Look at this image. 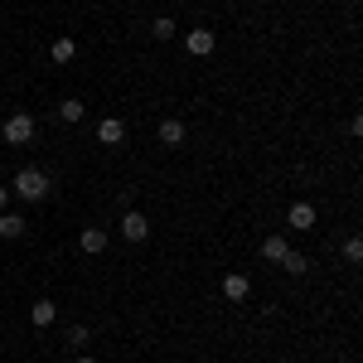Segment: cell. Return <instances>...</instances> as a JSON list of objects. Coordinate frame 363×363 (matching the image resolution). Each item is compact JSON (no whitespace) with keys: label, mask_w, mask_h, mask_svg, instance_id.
I'll return each mask as SVG.
<instances>
[{"label":"cell","mask_w":363,"mask_h":363,"mask_svg":"<svg viewBox=\"0 0 363 363\" xmlns=\"http://www.w3.org/2000/svg\"><path fill=\"white\" fill-rule=\"evenodd\" d=\"M29 320H34V330H44V325L58 320V306L54 301H34V306H29Z\"/></svg>","instance_id":"9"},{"label":"cell","mask_w":363,"mask_h":363,"mask_svg":"<svg viewBox=\"0 0 363 363\" xmlns=\"http://www.w3.org/2000/svg\"><path fill=\"white\" fill-rule=\"evenodd\" d=\"M78 247L87 257H97V252H107V228H83V238H78Z\"/></svg>","instance_id":"7"},{"label":"cell","mask_w":363,"mask_h":363,"mask_svg":"<svg viewBox=\"0 0 363 363\" xmlns=\"http://www.w3.org/2000/svg\"><path fill=\"white\" fill-rule=\"evenodd\" d=\"M252 296V281L242 277V272H228L223 277V301H247Z\"/></svg>","instance_id":"6"},{"label":"cell","mask_w":363,"mask_h":363,"mask_svg":"<svg viewBox=\"0 0 363 363\" xmlns=\"http://www.w3.org/2000/svg\"><path fill=\"white\" fill-rule=\"evenodd\" d=\"M78 363H97V359H87V354H83V359H78Z\"/></svg>","instance_id":"20"},{"label":"cell","mask_w":363,"mask_h":363,"mask_svg":"<svg viewBox=\"0 0 363 363\" xmlns=\"http://www.w3.org/2000/svg\"><path fill=\"white\" fill-rule=\"evenodd\" d=\"M49 58H54V63H73V58H78V39H68V34L54 39V44H49Z\"/></svg>","instance_id":"11"},{"label":"cell","mask_w":363,"mask_h":363,"mask_svg":"<svg viewBox=\"0 0 363 363\" xmlns=\"http://www.w3.org/2000/svg\"><path fill=\"white\" fill-rule=\"evenodd\" d=\"M150 34H155V39H174V34H179V25H174L169 15H160V20L150 25Z\"/></svg>","instance_id":"16"},{"label":"cell","mask_w":363,"mask_h":363,"mask_svg":"<svg viewBox=\"0 0 363 363\" xmlns=\"http://www.w3.org/2000/svg\"><path fill=\"white\" fill-rule=\"evenodd\" d=\"M10 194L15 199H25V203H39V199H49V174H44V169H20V174H15V184H10Z\"/></svg>","instance_id":"1"},{"label":"cell","mask_w":363,"mask_h":363,"mask_svg":"<svg viewBox=\"0 0 363 363\" xmlns=\"http://www.w3.org/2000/svg\"><path fill=\"white\" fill-rule=\"evenodd\" d=\"M34 131H39V126H34V116H29V112H15L10 121H5V131H0V136H5V145H29V140H34Z\"/></svg>","instance_id":"2"},{"label":"cell","mask_w":363,"mask_h":363,"mask_svg":"<svg viewBox=\"0 0 363 363\" xmlns=\"http://www.w3.org/2000/svg\"><path fill=\"white\" fill-rule=\"evenodd\" d=\"M184 136H189V131H184V121H174V116H169V121H160V145H174V150H179V145H184Z\"/></svg>","instance_id":"10"},{"label":"cell","mask_w":363,"mask_h":363,"mask_svg":"<svg viewBox=\"0 0 363 363\" xmlns=\"http://www.w3.org/2000/svg\"><path fill=\"white\" fill-rule=\"evenodd\" d=\"M281 272H291V277H306V272H310V257H306V252H286Z\"/></svg>","instance_id":"15"},{"label":"cell","mask_w":363,"mask_h":363,"mask_svg":"<svg viewBox=\"0 0 363 363\" xmlns=\"http://www.w3.org/2000/svg\"><path fill=\"white\" fill-rule=\"evenodd\" d=\"M121 238H126V242H145V238H150V218H145L140 208H126V218H121Z\"/></svg>","instance_id":"3"},{"label":"cell","mask_w":363,"mask_h":363,"mask_svg":"<svg viewBox=\"0 0 363 363\" xmlns=\"http://www.w3.org/2000/svg\"><path fill=\"white\" fill-rule=\"evenodd\" d=\"M25 213H0V238H25Z\"/></svg>","instance_id":"13"},{"label":"cell","mask_w":363,"mask_h":363,"mask_svg":"<svg viewBox=\"0 0 363 363\" xmlns=\"http://www.w3.org/2000/svg\"><path fill=\"white\" fill-rule=\"evenodd\" d=\"M286 252H291V242H286V238H267V242H262V262L281 267V262H286Z\"/></svg>","instance_id":"12"},{"label":"cell","mask_w":363,"mask_h":363,"mask_svg":"<svg viewBox=\"0 0 363 363\" xmlns=\"http://www.w3.org/2000/svg\"><path fill=\"white\" fill-rule=\"evenodd\" d=\"M5 203H10V189H5V184H0V213H5Z\"/></svg>","instance_id":"19"},{"label":"cell","mask_w":363,"mask_h":363,"mask_svg":"<svg viewBox=\"0 0 363 363\" xmlns=\"http://www.w3.org/2000/svg\"><path fill=\"white\" fill-rule=\"evenodd\" d=\"M97 140H102V145H121V140H126V121L102 116V121H97Z\"/></svg>","instance_id":"5"},{"label":"cell","mask_w":363,"mask_h":363,"mask_svg":"<svg viewBox=\"0 0 363 363\" xmlns=\"http://www.w3.org/2000/svg\"><path fill=\"white\" fill-rule=\"evenodd\" d=\"M184 49L194 58H208L218 49V34H213V29H189V34H184Z\"/></svg>","instance_id":"4"},{"label":"cell","mask_w":363,"mask_h":363,"mask_svg":"<svg viewBox=\"0 0 363 363\" xmlns=\"http://www.w3.org/2000/svg\"><path fill=\"white\" fill-rule=\"evenodd\" d=\"M63 339H68L73 349H83V344H87V325H68V335H63Z\"/></svg>","instance_id":"17"},{"label":"cell","mask_w":363,"mask_h":363,"mask_svg":"<svg viewBox=\"0 0 363 363\" xmlns=\"http://www.w3.org/2000/svg\"><path fill=\"white\" fill-rule=\"evenodd\" d=\"M344 257H349V262H363V242H359V238L344 242Z\"/></svg>","instance_id":"18"},{"label":"cell","mask_w":363,"mask_h":363,"mask_svg":"<svg viewBox=\"0 0 363 363\" xmlns=\"http://www.w3.org/2000/svg\"><path fill=\"white\" fill-rule=\"evenodd\" d=\"M286 223L296 228V233H310V228H315V208H310V203H291Z\"/></svg>","instance_id":"8"},{"label":"cell","mask_w":363,"mask_h":363,"mask_svg":"<svg viewBox=\"0 0 363 363\" xmlns=\"http://www.w3.org/2000/svg\"><path fill=\"white\" fill-rule=\"evenodd\" d=\"M83 102H78V97H63V102H58V121H68V126H73V121H83Z\"/></svg>","instance_id":"14"}]
</instances>
